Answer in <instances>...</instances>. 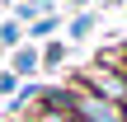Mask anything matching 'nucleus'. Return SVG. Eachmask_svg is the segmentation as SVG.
Segmentation results:
<instances>
[{"label": "nucleus", "instance_id": "nucleus-1", "mask_svg": "<svg viewBox=\"0 0 127 122\" xmlns=\"http://www.w3.org/2000/svg\"><path fill=\"white\" fill-rule=\"evenodd\" d=\"M80 89H90V94H99V99H108V103H127V75L113 71V66H104V61L85 71Z\"/></svg>", "mask_w": 127, "mask_h": 122}]
</instances>
